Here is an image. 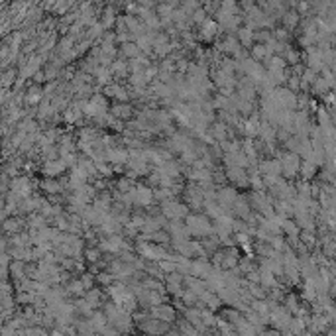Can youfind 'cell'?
Returning <instances> with one entry per match:
<instances>
[{"instance_id": "cell-1", "label": "cell", "mask_w": 336, "mask_h": 336, "mask_svg": "<svg viewBox=\"0 0 336 336\" xmlns=\"http://www.w3.org/2000/svg\"><path fill=\"white\" fill-rule=\"evenodd\" d=\"M185 224L189 228L191 236H197L201 240L215 234V224L210 222V219L206 217L205 212H191L189 217L185 219Z\"/></svg>"}, {"instance_id": "cell-2", "label": "cell", "mask_w": 336, "mask_h": 336, "mask_svg": "<svg viewBox=\"0 0 336 336\" xmlns=\"http://www.w3.org/2000/svg\"><path fill=\"white\" fill-rule=\"evenodd\" d=\"M161 215L167 220H185L191 215V208L175 199H171L167 203H161Z\"/></svg>"}, {"instance_id": "cell-3", "label": "cell", "mask_w": 336, "mask_h": 336, "mask_svg": "<svg viewBox=\"0 0 336 336\" xmlns=\"http://www.w3.org/2000/svg\"><path fill=\"white\" fill-rule=\"evenodd\" d=\"M154 201H156V197H154V189L149 185H136L134 205L140 206V208H149V206H154Z\"/></svg>"}, {"instance_id": "cell-4", "label": "cell", "mask_w": 336, "mask_h": 336, "mask_svg": "<svg viewBox=\"0 0 336 336\" xmlns=\"http://www.w3.org/2000/svg\"><path fill=\"white\" fill-rule=\"evenodd\" d=\"M165 230L171 236V242H189L191 240L189 228H187V224L181 222V220H171V222H167Z\"/></svg>"}, {"instance_id": "cell-5", "label": "cell", "mask_w": 336, "mask_h": 336, "mask_svg": "<svg viewBox=\"0 0 336 336\" xmlns=\"http://www.w3.org/2000/svg\"><path fill=\"white\" fill-rule=\"evenodd\" d=\"M44 61L45 59L42 57V55H38V53L28 57V61L18 69V77H22V79H26V81H28L29 77L34 79L36 75L42 71V63H44Z\"/></svg>"}, {"instance_id": "cell-6", "label": "cell", "mask_w": 336, "mask_h": 336, "mask_svg": "<svg viewBox=\"0 0 336 336\" xmlns=\"http://www.w3.org/2000/svg\"><path fill=\"white\" fill-rule=\"evenodd\" d=\"M240 197V193L234 189V187H219V197H217V203L222 208H226L230 215H232V206L236 203V199Z\"/></svg>"}, {"instance_id": "cell-7", "label": "cell", "mask_w": 336, "mask_h": 336, "mask_svg": "<svg viewBox=\"0 0 336 336\" xmlns=\"http://www.w3.org/2000/svg\"><path fill=\"white\" fill-rule=\"evenodd\" d=\"M248 199H250V205L254 210H258V212H262L265 215L267 219L271 217V206L267 203V197L263 195L262 191H254V193H248Z\"/></svg>"}, {"instance_id": "cell-8", "label": "cell", "mask_w": 336, "mask_h": 336, "mask_svg": "<svg viewBox=\"0 0 336 336\" xmlns=\"http://www.w3.org/2000/svg\"><path fill=\"white\" fill-rule=\"evenodd\" d=\"M69 167H67V163L61 160H55V161H44V165H42V173H44L45 179H57L61 173H65Z\"/></svg>"}, {"instance_id": "cell-9", "label": "cell", "mask_w": 336, "mask_h": 336, "mask_svg": "<svg viewBox=\"0 0 336 336\" xmlns=\"http://www.w3.org/2000/svg\"><path fill=\"white\" fill-rule=\"evenodd\" d=\"M106 160L110 165H128L130 163V149L126 147H108Z\"/></svg>"}, {"instance_id": "cell-10", "label": "cell", "mask_w": 336, "mask_h": 336, "mask_svg": "<svg viewBox=\"0 0 336 336\" xmlns=\"http://www.w3.org/2000/svg\"><path fill=\"white\" fill-rule=\"evenodd\" d=\"M201 34L197 36V40H201V42H212L217 36H219L220 32H222V28L219 26V22L215 20V18H208L205 24L201 26V29H199Z\"/></svg>"}, {"instance_id": "cell-11", "label": "cell", "mask_w": 336, "mask_h": 336, "mask_svg": "<svg viewBox=\"0 0 336 336\" xmlns=\"http://www.w3.org/2000/svg\"><path fill=\"white\" fill-rule=\"evenodd\" d=\"M226 179L234 183L236 187H250V177L248 171L242 169V167H226Z\"/></svg>"}, {"instance_id": "cell-12", "label": "cell", "mask_w": 336, "mask_h": 336, "mask_svg": "<svg viewBox=\"0 0 336 336\" xmlns=\"http://www.w3.org/2000/svg\"><path fill=\"white\" fill-rule=\"evenodd\" d=\"M110 114L118 120H122V122H130V118L136 114V106L132 103H114L110 106Z\"/></svg>"}, {"instance_id": "cell-13", "label": "cell", "mask_w": 336, "mask_h": 336, "mask_svg": "<svg viewBox=\"0 0 336 336\" xmlns=\"http://www.w3.org/2000/svg\"><path fill=\"white\" fill-rule=\"evenodd\" d=\"M232 215L236 219H246L252 215V205H250V199L248 195H240L238 199H236V203L232 206Z\"/></svg>"}, {"instance_id": "cell-14", "label": "cell", "mask_w": 336, "mask_h": 336, "mask_svg": "<svg viewBox=\"0 0 336 336\" xmlns=\"http://www.w3.org/2000/svg\"><path fill=\"white\" fill-rule=\"evenodd\" d=\"M122 228H124V226L120 224V220H118L116 215L108 212V215H106V219H104V222H103V226H101L99 230H101L104 236H114V234H120Z\"/></svg>"}, {"instance_id": "cell-15", "label": "cell", "mask_w": 336, "mask_h": 336, "mask_svg": "<svg viewBox=\"0 0 336 336\" xmlns=\"http://www.w3.org/2000/svg\"><path fill=\"white\" fill-rule=\"evenodd\" d=\"M28 226V222L20 217H12V219H6L4 220V234L6 236H14V234H20V230Z\"/></svg>"}, {"instance_id": "cell-16", "label": "cell", "mask_w": 336, "mask_h": 336, "mask_svg": "<svg viewBox=\"0 0 336 336\" xmlns=\"http://www.w3.org/2000/svg\"><path fill=\"white\" fill-rule=\"evenodd\" d=\"M142 55H144V53H142V49L138 47L136 42H128V44L120 45V57L122 59H130V61H134V59H140Z\"/></svg>"}, {"instance_id": "cell-17", "label": "cell", "mask_w": 336, "mask_h": 336, "mask_svg": "<svg viewBox=\"0 0 336 336\" xmlns=\"http://www.w3.org/2000/svg\"><path fill=\"white\" fill-rule=\"evenodd\" d=\"M114 79H130V63L126 59H116L110 67Z\"/></svg>"}, {"instance_id": "cell-18", "label": "cell", "mask_w": 336, "mask_h": 336, "mask_svg": "<svg viewBox=\"0 0 336 336\" xmlns=\"http://www.w3.org/2000/svg\"><path fill=\"white\" fill-rule=\"evenodd\" d=\"M160 171L163 173V175H169V177H173V179H179L181 173H183V163L177 161V160L165 161L163 167H160Z\"/></svg>"}, {"instance_id": "cell-19", "label": "cell", "mask_w": 336, "mask_h": 336, "mask_svg": "<svg viewBox=\"0 0 336 336\" xmlns=\"http://www.w3.org/2000/svg\"><path fill=\"white\" fill-rule=\"evenodd\" d=\"M236 38H238V42L242 44L244 49H252V44H254V40H256V32L248 26H242V28L238 29V34H236Z\"/></svg>"}, {"instance_id": "cell-20", "label": "cell", "mask_w": 336, "mask_h": 336, "mask_svg": "<svg viewBox=\"0 0 336 336\" xmlns=\"http://www.w3.org/2000/svg\"><path fill=\"white\" fill-rule=\"evenodd\" d=\"M49 224V220L45 219L42 212H34L28 217V228L29 230H42Z\"/></svg>"}, {"instance_id": "cell-21", "label": "cell", "mask_w": 336, "mask_h": 336, "mask_svg": "<svg viewBox=\"0 0 336 336\" xmlns=\"http://www.w3.org/2000/svg\"><path fill=\"white\" fill-rule=\"evenodd\" d=\"M191 271H193L195 276H206V273H210V263L206 262V258H199V260L193 262Z\"/></svg>"}, {"instance_id": "cell-22", "label": "cell", "mask_w": 336, "mask_h": 336, "mask_svg": "<svg viewBox=\"0 0 336 336\" xmlns=\"http://www.w3.org/2000/svg\"><path fill=\"white\" fill-rule=\"evenodd\" d=\"M116 189L118 193H134V189H136V181H132V179H128V177H122V179H118L116 183Z\"/></svg>"}, {"instance_id": "cell-23", "label": "cell", "mask_w": 336, "mask_h": 336, "mask_svg": "<svg viewBox=\"0 0 336 336\" xmlns=\"http://www.w3.org/2000/svg\"><path fill=\"white\" fill-rule=\"evenodd\" d=\"M16 69H6V71H2V87L4 88H10L14 87L16 83Z\"/></svg>"}, {"instance_id": "cell-24", "label": "cell", "mask_w": 336, "mask_h": 336, "mask_svg": "<svg viewBox=\"0 0 336 336\" xmlns=\"http://www.w3.org/2000/svg\"><path fill=\"white\" fill-rule=\"evenodd\" d=\"M238 99H240V97H238ZM238 112L250 118L252 114H254V103H250V101H242V99H240V101H238Z\"/></svg>"}, {"instance_id": "cell-25", "label": "cell", "mask_w": 336, "mask_h": 336, "mask_svg": "<svg viewBox=\"0 0 336 336\" xmlns=\"http://www.w3.org/2000/svg\"><path fill=\"white\" fill-rule=\"evenodd\" d=\"M206 20H208V14H206L205 10H203V6H201V8H199L195 14L191 16V22H193V24H199V26H203Z\"/></svg>"}, {"instance_id": "cell-26", "label": "cell", "mask_w": 336, "mask_h": 336, "mask_svg": "<svg viewBox=\"0 0 336 336\" xmlns=\"http://www.w3.org/2000/svg\"><path fill=\"white\" fill-rule=\"evenodd\" d=\"M90 45H93V42H90V40H87V38H85V40H83V42H79V44L75 45V55H77V57H79V55H83V53H87L88 49H90Z\"/></svg>"}, {"instance_id": "cell-27", "label": "cell", "mask_w": 336, "mask_h": 336, "mask_svg": "<svg viewBox=\"0 0 336 336\" xmlns=\"http://www.w3.org/2000/svg\"><path fill=\"white\" fill-rule=\"evenodd\" d=\"M85 256H87L88 262H99V258H101V248H87L85 250Z\"/></svg>"}, {"instance_id": "cell-28", "label": "cell", "mask_w": 336, "mask_h": 336, "mask_svg": "<svg viewBox=\"0 0 336 336\" xmlns=\"http://www.w3.org/2000/svg\"><path fill=\"white\" fill-rule=\"evenodd\" d=\"M234 240H236V244H240V246H248L250 242H252V238H250L248 232H238L234 234Z\"/></svg>"}, {"instance_id": "cell-29", "label": "cell", "mask_w": 336, "mask_h": 336, "mask_svg": "<svg viewBox=\"0 0 336 336\" xmlns=\"http://www.w3.org/2000/svg\"><path fill=\"white\" fill-rule=\"evenodd\" d=\"M24 267H26V262H14L12 267H10V271H12L14 278H20V276L24 273Z\"/></svg>"}, {"instance_id": "cell-30", "label": "cell", "mask_w": 336, "mask_h": 336, "mask_svg": "<svg viewBox=\"0 0 336 336\" xmlns=\"http://www.w3.org/2000/svg\"><path fill=\"white\" fill-rule=\"evenodd\" d=\"M256 250H258L260 254H263V256H271V252H273V248H271V246H265V244H262V242L256 246Z\"/></svg>"}, {"instance_id": "cell-31", "label": "cell", "mask_w": 336, "mask_h": 336, "mask_svg": "<svg viewBox=\"0 0 336 336\" xmlns=\"http://www.w3.org/2000/svg\"><path fill=\"white\" fill-rule=\"evenodd\" d=\"M256 40L258 42H269V34L265 29H260V32H256Z\"/></svg>"}, {"instance_id": "cell-32", "label": "cell", "mask_w": 336, "mask_h": 336, "mask_svg": "<svg viewBox=\"0 0 336 336\" xmlns=\"http://www.w3.org/2000/svg\"><path fill=\"white\" fill-rule=\"evenodd\" d=\"M283 228H285V230H287V232H295V226H293L291 222H283Z\"/></svg>"}, {"instance_id": "cell-33", "label": "cell", "mask_w": 336, "mask_h": 336, "mask_svg": "<svg viewBox=\"0 0 336 336\" xmlns=\"http://www.w3.org/2000/svg\"><path fill=\"white\" fill-rule=\"evenodd\" d=\"M99 279H101V281H110V276H99Z\"/></svg>"}]
</instances>
